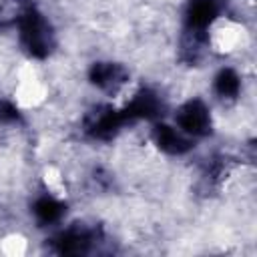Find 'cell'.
<instances>
[{"mask_svg":"<svg viewBox=\"0 0 257 257\" xmlns=\"http://www.w3.org/2000/svg\"><path fill=\"white\" fill-rule=\"evenodd\" d=\"M0 120L2 122H16L18 120V108L12 102L2 100L0 102Z\"/></svg>","mask_w":257,"mask_h":257,"instance_id":"obj_9","label":"cell"},{"mask_svg":"<svg viewBox=\"0 0 257 257\" xmlns=\"http://www.w3.org/2000/svg\"><path fill=\"white\" fill-rule=\"evenodd\" d=\"M90 243H92V235L88 231H84V229H68L58 237V251L60 253L78 255V253H84Z\"/></svg>","mask_w":257,"mask_h":257,"instance_id":"obj_6","label":"cell"},{"mask_svg":"<svg viewBox=\"0 0 257 257\" xmlns=\"http://www.w3.org/2000/svg\"><path fill=\"white\" fill-rule=\"evenodd\" d=\"M153 137L157 147L169 155H185L191 149V141L187 139V135L169 124H157Z\"/></svg>","mask_w":257,"mask_h":257,"instance_id":"obj_4","label":"cell"},{"mask_svg":"<svg viewBox=\"0 0 257 257\" xmlns=\"http://www.w3.org/2000/svg\"><path fill=\"white\" fill-rule=\"evenodd\" d=\"M175 122H177V126H179L181 133L191 135V137H205L211 131V114H209V108L199 98H193V100L185 102L177 110Z\"/></svg>","mask_w":257,"mask_h":257,"instance_id":"obj_2","label":"cell"},{"mask_svg":"<svg viewBox=\"0 0 257 257\" xmlns=\"http://www.w3.org/2000/svg\"><path fill=\"white\" fill-rule=\"evenodd\" d=\"M217 16L215 0H191L187 8V28L189 32H205Z\"/></svg>","mask_w":257,"mask_h":257,"instance_id":"obj_5","label":"cell"},{"mask_svg":"<svg viewBox=\"0 0 257 257\" xmlns=\"http://www.w3.org/2000/svg\"><path fill=\"white\" fill-rule=\"evenodd\" d=\"M64 211H66L64 203H60L52 195H44L34 203V215L40 223H56L64 215Z\"/></svg>","mask_w":257,"mask_h":257,"instance_id":"obj_7","label":"cell"},{"mask_svg":"<svg viewBox=\"0 0 257 257\" xmlns=\"http://www.w3.org/2000/svg\"><path fill=\"white\" fill-rule=\"evenodd\" d=\"M18 32H20V42L22 46L36 58L48 56L52 48V30L50 24L42 14L36 10H26L18 18Z\"/></svg>","mask_w":257,"mask_h":257,"instance_id":"obj_1","label":"cell"},{"mask_svg":"<svg viewBox=\"0 0 257 257\" xmlns=\"http://www.w3.org/2000/svg\"><path fill=\"white\" fill-rule=\"evenodd\" d=\"M239 90H241V78L233 68H223L215 76V92L221 98L233 100V98H237Z\"/></svg>","mask_w":257,"mask_h":257,"instance_id":"obj_8","label":"cell"},{"mask_svg":"<svg viewBox=\"0 0 257 257\" xmlns=\"http://www.w3.org/2000/svg\"><path fill=\"white\" fill-rule=\"evenodd\" d=\"M88 76H90V82L96 84L98 88L106 92H116L126 82L128 72L116 62H96L92 64Z\"/></svg>","mask_w":257,"mask_h":257,"instance_id":"obj_3","label":"cell"}]
</instances>
